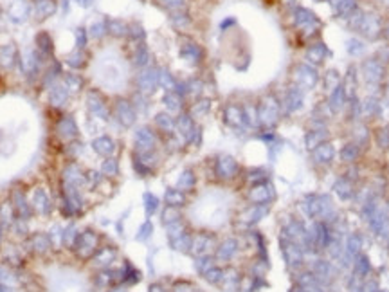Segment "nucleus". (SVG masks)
Returning <instances> with one entry per match:
<instances>
[{
	"label": "nucleus",
	"mask_w": 389,
	"mask_h": 292,
	"mask_svg": "<svg viewBox=\"0 0 389 292\" xmlns=\"http://www.w3.org/2000/svg\"><path fill=\"white\" fill-rule=\"evenodd\" d=\"M301 213L310 220H323L332 226L337 220V213L333 207V200L326 193H310L305 195L299 202Z\"/></svg>",
	"instance_id": "f257e3e1"
},
{
	"label": "nucleus",
	"mask_w": 389,
	"mask_h": 292,
	"mask_svg": "<svg viewBox=\"0 0 389 292\" xmlns=\"http://www.w3.org/2000/svg\"><path fill=\"white\" fill-rule=\"evenodd\" d=\"M353 269H355V273L357 276H366V274L370 273V260H368V256H362L359 255L355 258V262H353Z\"/></svg>",
	"instance_id": "aec40b11"
},
{
	"label": "nucleus",
	"mask_w": 389,
	"mask_h": 292,
	"mask_svg": "<svg viewBox=\"0 0 389 292\" xmlns=\"http://www.w3.org/2000/svg\"><path fill=\"white\" fill-rule=\"evenodd\" d=\"M292 78H294L295 85L299 87L301 90H310L317 85V71L310 63H299V65L294 67L292 71Z\"/></svg>",
	"instance_id": "20e7f679"
},
{
	"label": "nucleus",
	"mask_w": 389,
	"mask_h": 292,
	"mask_svg": "<svg viewBox=\"0 0 389 292\" xmlns=\"http://www.w3.org/2000/svg\"><path fill=\"white\" fill-rule=\"evenodd\" d=\"M380 72H382V69H380V65L377 61H366L364 63V76L368 81L379 80Z\"/></svg>",
	"instance_id": "412c9836"
},
{
	"label": "nucleus",
	"mask_w": 389,
	"mask_h": 292,
	"mask_svg": "<svg viewBox=\"0 0 389 292\" xmlns=\"http://www.w3.org/2000/svg\"><path fill=\"white\" fill-rule=\"evenodd\" d=\"M178 218H180V215H178V211H175V207L173 206H169L168 209H166L164 213H162V220H164V224H173V222H178Z\"/></svg>",
	"instance_id": "7c9ffc66"
},
{
	"label": "nucleus",
	"mask_w": 389,
	"mask_h": 292,
	"mask_svg": "<svg viewBox=\"0 0 389 292\" xmlns=\"http://www.w3.org/2000/svg\"><path fill=\"white\" fill-rule=\"evenodd\" d=\"M332 189H333V193L337 195L341 200H352L353 198V184L348 180V177H341V179H337L335 182L332 184Z\"/></svg>",
	"instance_id": "4468645a"
},
{
	"label": "nucleus",
	"mask_w": 389,
	"mask_h": 292,
	"mask_svg": "<svg viewBox=\"0 0 389 292\" xmlns=\"http://www.w3.org/2000/svg\"><path fill=\"white\" fill-rule=\"evenodd\" d=\"M292 22H294L295 27H299V29L310 27V25H314V24H321L317 20V16H315L312 11L306 9V7H301V5L292 11Z\"/></svg>",
	"instance_id": "6e6552de"
},
{
	"label": "nucleus",
	"mask_w": 389,
	"mask_h": 292,
	"mask_svg": "<svg viewBox=\"0 0 389 292\" xmlns=\"http://www.w3.org/2000/svg\"><path fill=\"white\" fill-rule=\"evenodd\" d=\"M159 207V200H157V197L151 193H146L144 195V209L148 215H151V213H155V209Z\"/></svg>",
	"instance_id": "c85d7f7f"
},
{
	"label": "nucleus",
	"mask_w": 389,
	"mask_h": 292,
	"mask_svg": "<svg viewBox=\"0 0 389 292\" xmlns=\"http://www.w3.org/2000/svg\"><path fill=\"white\" fill-rule=\"evenodd\" d=\"M178 189H189L195 186V175L191 173V171H184L182 177L178 179Z\"/></svg>",
	"instance_id": "a878e982"
},
{
	"label": "nucleus",
	"mask_w": 389,
	"mask_h": 292,
	"mask_svg": "<svg viewBox=\"0 0 389 292\" xmlns=\"http://www.w3.org/2000/svg\"><path fill=\"white\" fill-rule=\"evenodd\" d=\"M335 153H337V151H335V146H333L332 143L326 141L312 151V157H314V160L317 164H330V162H333V159H335Z\"/></svg>",
	"instance_id": "9b49d317"
},
{
	"label": "nucleus",
	"mask_w": 389,
	"mask_h": 292,
	"mask_svg": "<svg viewBox=\"0 0 389 292\" xmlns=\"http://www.w3.org/2000/svg\"><path fill=\"white\" fill-rule=\"evenodd\" d=\"M213 267V260L211 258H207V256H200V258L197 260V269H198V273L202 274H206L209 269Z\"/></svg>",
	"instance_id": "2f4dec72"
},
{
	"label": "nucleus",
	"mask_w": 389,
	"mask_h": 292,
	"mask_svg": "<svg viewBox=\"0 0 389 292\" xmlns=\"http://www.w3.org/2000/svg\"><path fill=\"white\" fill-rule=\"evenodd\" d=\"M346 105V92H344V87H335V89L330 92L328 98V110L330 114H339Z\"/></svg>",
	"instance_id": "ddd939ff"
},
{
	"label": "nucleus",
	"mask_w": 389,
	"mask_h": 292,
	"mask_svg": "<svg viewBox=\"0 0 389 292\" xmlns=\"http://www.w3.org/2000/svg\"><path fill=\"white\" fill-rule=\"evenodd\" d=\"M323 85H324V89L328 90V92H332L335 87L341 85V76H339V72L335 71V69H332V71H328L326 74H324Z\"/></svg>",
	"instance_id": "6ab92c4d"
},
{
	"label": "nucleus",
	"mask_w": 389,
	"mask_h": 292,
	"mask_svg": "<svg viewBox=\"0 0 389 292\" xmlns=\"http://www.w3.org/2000/svg\"><path fill=\"white\" fill-rule=\"evenodd\" d=\"M308 238L314 253L323 249L326 251L330 240H332V226L323 220H314V224L308 227Z\"/></svg>",
	"instance_id": "f03ea898"
},
{
	"label": "nucleus",
	"mask_w": 389,
	"mask_h": 292,
	"mask_svg": "<svg viewBox=\"0 0 389 292\" xmlns=\"http://www.w3.org/2000/svg\"><path fill=\"white\" fill-rule=\"evenodd\" d=\"M267 213H268L267 204H256V206H253L251 209H247V211L242 215V222L247 224V226H253V224H256V222L261 220Z\"/></svg>",
	"instance_id": "2eb2a0df"
},
{
	"label": "nucleus",
	"mask_w": 389,
	"mask_h": 292,
	"mask_svg": "<svg viewBox=\"0 0 389 292\" xmlns=\"http://www.w3.org/2000/svg\"><path fill=\"white\" fill-rule=\"evenodd\" d=\"M238 171V164H236V160L235 159H231V157H222L220 160H218V173H220V177H233V175Z\"/></svg>",
	"instance_id": "f3484780"
},
{
	"label": "nucleus",
	"mask_w": 389,
	"mask_h": 292,
	"mask_svg": "<svg viewBox=\"0 0 389 292\" xmlns=\"http://www.w3.org/2000/svg\"><path fill=\"white\" fill-rule=\"evenodd\" d=\"M184 200H186V197H184V193L180 191V189H168L166 191V202L169 204V206H182Z\"/></svg>",
	"instance_id": "b1692460"
},
{
	"label": "nucleus",
	"mask_w": 389,
	"mask_h": 292,
	"mask_svg": "<svg viewBox=\"0 0 389 292\" xmlns=\"http://www.w3.org/2000/svg\"><path fill=\"white\" fill-rule=\"evenodd\" d=\"M303 105H305V90H301L299 87H292V89H288L286 98H285L286 112L288 114L297 112V110L303 109Z\"/></svg>",
	"instance_id": "1a4fd4ad"
},
{
	"label": "nucleus",
	"mask_w": 389,
	"mask_h": 292,
	"mask_svg": "<svg viewBox=\"0 0 389 292\" xmlns=\"http://www.w3.org/2000/svg\"><path fill=\"white\" fill-rule=\"evenodd\" d=\"M171 245H173V249H177V251H189V247H191V238L184 233V235H180L178 238L171 240Z\"/></svg>",
	"instance_id": "393cba45"
},
{
	"label": "nucleus",
	"mask_w": 389,
	"mask_h": 292,
	"mask_svg": "<svg viewBox=\"0 0 389 292\" xmlns=\"http://www.w3.org/2000/svg\"><path fill=\"white\" fill-rule=\"evenodd\" d=\"M361 292H379V285L375 282H368L361 287Z\"/></svg>",
	"instance_id": "72a5a7b5"
},
{
	"label": "nucleus",
	"mask_w": 389,
	"mask_h": 292,
	"mask_svg": "<svg viewBox=\"0 0 389 292\" xmlns=\"http://www.w3.org/2000/svg\"><path fill=\"white\" fill-rule=\"evenodd\" d=\"M151 236V224L150 222H146L142 224L141 229H139V235H137V240H148Z\"/></svg>",
	"instance_id": "473e14b6"
},
{
	"label": "nucleus",
	"mask_w": 389,
	"mask_h": 292,
	"mask_svg": "<svg viewBox=\"0 0 389 292\" xmlns=\"http://www.w3.org/2000/svg\"><path fill=\"white\" fill-rule=\"evenodd\" d=\"M279 242H281V253H283V258H285L286 265H288L292 271H299V269L305 265V253H303V249H301L297 244H294V242H290L288 238H285L283 235H281V238H279Z\"/></svg>",
	"instance_id": "7ed1b4c3"
},
{
	"label": "nucleus",
	"mask_w": 389,
	"mask_h": 292,
	"mask_svg": "<svg viewBox=\"0 0 389 292\" xmlns=\"http://www.w3.org/2000/svg\"><path fill=\"white\" fill-rule=\"evenodd\" d=\"M326 141H328V130L326 128H314L305 136V146L310 151H314L317 146H321Z\"/></svg>",
	"instance_id": "f8f14e48"
},
{
	"label": "nucleus",
	"mask_w": 389,
	"mask_h": 292,
	"mask_svg": "<svg viewBox=\"0 0 389 292\" xmlns=\"http://www.w3.org/2000/svg\"><path fill=\"white\" fill-rule=\"evenodd\" d=\"M204 276H206V280L209 283H220L222 278H224V271H222V269L211 267L206 274H204Z\"/></svg>",
	"instance_id": "cd10ccee"
},
{
	"label": "nucleus",
	"mask_w": 389,
	"mask_h": 292,
	"mask_svg": "<svg viewBox=\"0 0 389 292\" xmlns=\"http://www.w3.org/2000/svg\"><path fill=\"white\" fill-rule=\"evenodd\" d=\"M277 116H279V107H277V101L274 98H268L265 103L261 105L259 109V121L267 127H272L276 125Z\"/></svg>",
	"instance_id": "423d86ee"
},
{
	"label": "nucleus",
	"mask_w": 389,
	"mask_h": 292,
	"mask_svg": "<svg viewBox=\"0 0 389 292\" xmlns=\"http://www.w3.org/2000/svg\"><path fill=\"white\" fill-rule=\"evenodd\" d=\"M236 251H238V242L233 240V238H229V240H225L224 244L218 247L216 256H218L220 260H231L233 256L236 255Z\"/></svg>",
	"instance_id": "a211bd4d"
},
{
	"label": "nucleus",
	"mask_w": 389,
	"mask_h": 292,
	"mask_svg": "<svg viewBox=\"0 0 389 292\" xmlns=\"http://www.w3.org/2000/svg\"><path fill=\"white\" fill-rule=\"evenodd\" d=\"M315 2H326V0H315ZM328 2H330V0H328Z\"/></svg>",
	"instance_id": "e433bc0d"
},
{
	"label": "nucleus",
	"mask_w": 389,
	"mask_h": 292,
	"mask_svg": "<svg viewBox=\"0 0 389 292\" xmlns=\"http://www.w3.org/2000/svg\"><path fill=\"white\" fill-rule=\"evenodd\" d=\"M346 51L350 52L352 56H357V54H361V52L364 51V43L355 40V38H350L346 42Z\"/></svg>",
	"instance_id": "bb28decb"
},
{
	"label": "nucleus",
	"mask_w": 389,
	"mask_h": 292,
	"mask_svg": "<svg viewBox=\"0 0 389 292\" xmlns=\"http://www.w3.org/2000/svg\"><path fill=\"white\" fill-rule=\"evenodd\" d=\"M355 136H357V141H359V143H361L362 139H366V128H357Z\"/></svg>",
	"instance_id": "f704fd0d"
},
{
	"label": "nucleus",
	"mask_w": 389,
	"mask_h": 292,
	"mask_svg": "<svg viewBox=\"0 0 389 292\" xmlns=\"http://www.w3.org/2000/svg\"><path fill=\"white\" fill-rule=\"evenodd\" d=\"M137 141H139V145H141L142 148H151V145H153V136H151L148 130H141L139 136H137Z\"/></svg>",
	"instance_id": "c756f323"
},
{
	"label": "nucleus",
	"mask_w": 389,
	"mask_h": 292,
	"mask_svg": "<svg viewBox=\"0 0 389 292\" xmlns=\"http://www.w3.org/2000/svg\"><path fill=\"white\" fill-rule=\"evenodd\" d=\"M310 273L314 274L319 282H323L324 285H330V283L335 280L337 269L333 267V264L330 262V260L314 258L312 262H310Z\"/></svg>",
	"instance_id": "39448f33"
},
{
	"label": "nucleus",
	"mask_w": 389,
	"mask_h": 292,
	"mask_svg": "<svg viewBox=\"0 0 389 292\" xmlns=\"http://www.w3.org/2000/svg\"><path fill=\"white\" fill-rule=\"evenodd\" d=\"M305 56H306V63H310V65L314 67V65H319V63H323L330 56V51L323 42H317L306 49Z\"/></svg>",
	"instance_id": "9d476101"
},
{
	"label": "nucleus",
	"mask_w": 389,
	"mask_h": 292,
	"mask_svg": "<svg viewBox=\"0 0 389 292\" xmlns=\"http://www.w3.org/2000/svg\"><path fill=\"white\" fill-rule=\"evenodd\" d=\"M274 197H276V191L272 188V184H268V182H261V184H258V186H254V188L251 189V193H249V198H251L254 204H267V202H270Z\"/></svg>",
	"instance_id": "0eeeda50"
},
{
	"label": "nucleus",
	"mask_w": 389,
	"mask_h": 292,
	"mask_svg": "<svg viewBox=\"0 0 389 292\" xmlns=\"http://www.w3.org/2000/svg\"><path fill=\"white\" fill-rule=\"evenodd\" d=\"M191 247H193V253L195 255H198V256H204V255H207L209 251H211V247H213V240L209 238V236H206V235H200V236H197L195 240L191 242Z\"/></svg>",
	"instance_id": "dca6fc26"
},
{
	"label": "nucleus",
	"mask_w": 389,
	"mask_h": 292,
	"mask_svg": "<svg viewBox=\"0 0 389 292\" xmlns=\"http://www.w3.org/2000/svg\"><path fill=\"white\" fill-rule=\"evenodd\" d=\"M353 11H355V0H341V4L337 5L335 13H337V16H341V18H348Z\"/></svg>",
	"instance_id": "5701e85b"
},
{
	"label": "nucleus",
	"mask_w": 389,
	"mask_h": 292,
	"mask_svg": "<svg viewBox=\"0 0 389 292\" xmlns=\"http://www.w3.org/2000/svg\"><path fill=\"white\" fill-rule=\"evenodd\" d=\"M339 155H341V160H344V162H353L359 157V148H357V145H344Z\"/></svg>",
	"instance_id": "4be33fe9"
},
{
	"label": "nucleus",
	"mask_w": 389,
	"mask_h": 292,
	"mask_svg": "<svg viewBox=\"0 0 389 292\" xmlns=\"http://www.w3.org/2000/svg\"><path fill=\"white\" fill-rule=\"evenodd\" d=\"M150 292H164V291H162V289H160L159 285H151Z\"/></svg>",
	"instance_id": "c9c22d12"
}]
</instances>
